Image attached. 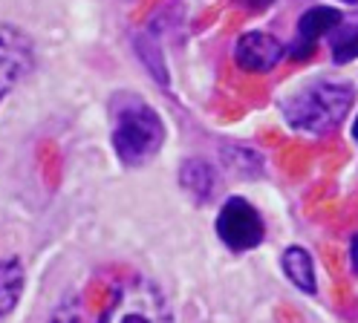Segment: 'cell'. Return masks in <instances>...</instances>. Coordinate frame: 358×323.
Returning <instances> with one entry per match:
<instances>
[{"label":"cell","instance_id":"4","mask_svg":"<svg viewBox=\"0 0 358 323\" xmlns=\"http://www.w3.org/2000/svg\"><path fill=\"white\" fill-rule=\"evenodd\" d=\"M217 234L231 251H249V248L263 243L266 225H263V217L257 214V208L249 199L231 196L220 208Z\"/></svg>","mask_w":358,"mask_h":323},{"label":"cell","instance_id":"11","mask_svg":"<svg viewBox=\"0 0 358 323\" xmlns=\"http://www.w3.org/2000/svg\"><path fill=\"white\" fill-rule=\"evenodd\" d=\"M332 58H335V64H347V61L358 58V27L335 32V38H332Z\"/></svg>","mask_w":358,"mask_h":323},{"label":"cell","instance_id":"15","mask_svg":"<svg viewBox=\"0 0 358 323\" xmlns=\"http://www.w3.org/2000/svg\"><path fill=\"white\" fill-rule=\"evenodd\" d=\"M0 99H3V96H0Z\"/></svg>","mask_w":358,"mask_h":323},{"label":"cell","instance_id":"10","mask_svg":"<svg viewBox=\"0 0 358 323\" xmlns=\"http://www.w3.org/2000/svg\"><path fill=\"white\" fill-rule=\"evenodd\" d=\"M338 23H341V12L338 9H332V6H315V9H309V12H303V17L298 23L301 41L315 43L321 35L338 29Z\"/></svg>","mask_w":358,"mask_h":323},{"label":"cell","instance_id":"5","mask_svg":"<svg viewBox=\"0 0 358 323\" xmlns=\"http://www.w3.org/2000/svg\"><path fill=\"white\" fill-rule=\"evenodd\" d=\"M35 66V46L27 32L12 23H0V96L27 78Z\"/></svg>","mask_w":358,"mask_h":323},{"label":"cell","instance_id":"12","mask_svg":"<svg viewBox=\"0 0 358 323\" xmlns=\"http://www.w3.org/2000/svg\"><path fill=\"white\" fill-rule=\"evenodd\" d=\"M350 257H352V271H358V234L350 243Z\"/></svg>","mask_w":358,"mask_h":323},{"label":"cell","instance_id":"8","mask_svg":"<svg viewBox=\"0 0 358 323\" xmlns=\"http://www.w3.org/2000/svg\"><path fill=\"white\" fill-rule=\"evenodd\" d=\"M179 182L182 188L196 199V202H206L214 196V185H217V176H214V168L203 159H188L182 162L179 168Z\"/></svg>","mask_w":358,"mask_h":323},{"label":"cell","instance_id":"9","mask_svg":"<svg viewBox=\"0 0 358 323\" xmlns=\"http://www.w3.org/2000/svg\"><path fill=\"white\" fill-rule=\"evenodd\" d=\"M280 266H283L286 277H289V280H292L301 292H306V294L315 292V266H312V257H309L306 248H301V245L286 248Z\"/></svg>","mask_w":358,"mask_h":323},{"label":"cell","instance_id":"13","mask_svg":"<svg viewBox=\"0 0 358 323\" xmlns=\"http://www.w3.org/2000/svg\"><path fill=\"white\" fill-rule=\"evenodd\" d=\"M240 3L252 6V9H263V6H268V3H272V0H240Z\"/></svg>","mask_w":358,"mask_h":323},{"label":"cell","instance_id":"2","mask_svg":"<svg viewBox=\"0 0 358 323\" xmlns=\"http://www.w3.org/2000/svg\"><path fill=\"white\" fill-rule=\"evenodd\" d=\"M96 323H173V312L165 292L150 277L124 280Z\"/></svg>","mask_w":358,"mask_h":323},{"label":"cell","instance_id":"7","mask_svg":"<svg viewBox=\"0 0 358 323\" xmlns=\"http://www.w3.org/2000/svg\"><path fill=\"white\" fill-rule=\"evenodd\" d=\"M24 286H27V268L20 263V257L9 254V257L0 260V320L15 312L20 294H24Z\"/></svg>","mask_w":358,"mask_h":323},{"label":"cell","instance_id":"1","mask_svg":"<svg viewBox=\"0 0 358 323\" xmlns=\"http://www.w3.org/2000/svg\"><path fill=\"white\" fill-rule=\"evenodd\" d=\"M165 142V124L148 101L133 92L113 99V150L127 168H142L159 153Z\"/></svg>","mask_w":358,"mask_h":323},{"label":"cell","instance_id":"14","mask_svg":"<svg viewBox=\"0 0 358 323\" xmlns=\"http://www.w3.org/2000/svg\"><path fill=\"white\" fill-rule=\"evenodd\" d=\"M352 136H355V142H358V119H355V127H352Z\"/></svg>","mask_w":358,"mask_h":323},{"label":"cell","instance_id":"6","mask_svg":"<svg viewBox=\"0 0 358 323\" xmlns=\"http://www.w3.org/2000/svg\"><path fill=\"white\" fill-rule=\"evenodd\" d=\"M283 55L278 38L266 32H245L234 46V61L245 73H268Z\"/></svg>","mask_w":358,"mask_h":323},{"label":"cell","instance_id":"3","mask_svg":"<svg viewBox=\"0 0 358 323\" xmlns=\"http://www.w3.org/2000/svg\"><path fill=\"white\" fill-rule=\"evenodd\" d=\"M352 104V89L347 84H312L309 89L286 104V119L292 127L306 133H327L338 127Z\"/></svg>","mask_w":358,"mask_h":323}]
</instances>
